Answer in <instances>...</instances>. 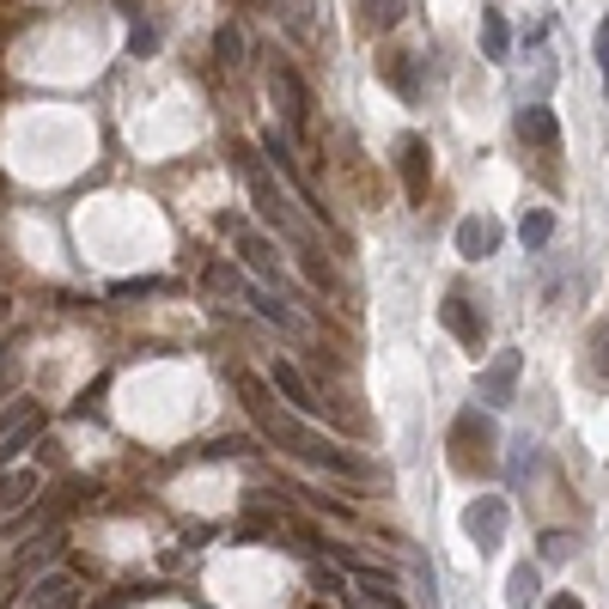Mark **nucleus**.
<instances>
[{"label":"nucleus","instance_id":"27","mask_svg":"<svg viewBox=\"0 0 609 609\" xmlns=\"http://www.w3.org/2000/svg\"><path fill=\"white\" fill-rule=\"evenodd\" d=\"M567 555H573V536H567V531H548L543 536V561H567Z\"/></svg>","mask_w":609,"mask_h":609},{"label":"nucleus","instance_id":"5","mask_svg":"<svg viewBox=\"0 0 609 609\" xmlns=\"http://www.w3.org/2000/svg\"><path fill=\"white\" fill-rule=\"evenodd\" d=\"M518 372H524V353H518V348H500L494 360L482 365V378H475V402H487V409H512Z\"/></svg>","mask_w":609,"mask_h":609},{"label":"nucleus","instance_id":"24","mask_svg":"<svg viewBox=\"0 0 609 609\" xmlns=\"http://www.w3.org/2000/svg\"><path fill=\"white\" fill-rule=\"evenodd\" d=\"M30 414H37V402H30V396H13V402H7V409H0V439H7V433H13V426H25Z\"/></svg>","mask_w":609,"mask_h":609},{"label":"nucleus","instance_id":"16","mask_svg":"<svg viewBox=\"0 0 609 609\" xmlns=\"http://www.w3.org/2000/svg\"><path fill=\"white\" fill-rule=\"evenodd\" d=\"M506 604H512V609H536V604H543V573H536L531 561L512 567V579H506Z\"/></svg>","mask_w":609,"mask_h":609},{"label":"nucleus","instance_id":"11","mask_svg":"<svg viewBox=\"0 0 609 609\" xmlns=\"http://www.w3.org/2000/svg\"><path fill=\"white\" fill-rule=\"evenodd\" d=\"M269 384H274V396H281V402H293L299 414H323V402H318V390H311V378H304L293 360H274Z\"/></svg>","mask_w":609,"mask_h":609},{"label":"nucleus","instance_id":"9","mask_svg":"<svg viewBox=\"0 0 609 609\" xmlns=\"http://www.w3.org/2000/svg\"><path fill=\"white\" fill-rule=\"evenodd\" d=\"M439 323H445V330H451V341H463V348H470V353L487 341V318H482V311H475L470 299H463V293H445V304H439Z\"/></svg>","mask_w":609,"mask_h":609},{"label":"nucleus","instance_id":"7","mask_svg":"<svg viewBox=\"0 0 609 609\" xmlns=\"http://www.w3.org/2000/svg\"><path fill=\"white\" fill-rule=\"evenodd\" d=\"M396 171H402V196L426 201V183H433V152H426V135H402V140H396Z\"/></svg>","mask_w":609,"mask_h":609},{"label":"nucleus","instance_id":"23","mask_svg":"<svg viewBox=\"0 0 609 609\" xmlns=\"http://www.w3.org/2000/svg\"><path fill=\"white\" fill-rule=\"evenodd\" d=\"M213 55H220V67H244V30L232 18L213 30Z\"/></svg>","mask_w":609,"mask_h":609},{"label":"nucleus","instance_id":"10","mask_svg":"<svg viewBox=\"0 0 609 609\" xmlns=\"http://www.w3.org/2000/svg\"><path fill=\"white\" fill-rule=\"evenodd\" d=\"M226 232H232V244H238L244 269H257L262 281H269V287L281 293V281H287V274H281V257H274V250H269V244H262L250 226H244V220H226Z\"/></svg>","mask_w":609,"mask_h":609},{"label":"nucleus","instance_id":"4","mask_svg":"<svg viewBox=\"0 0 609 609\" xmlns=\"http://www.w3.org/2000/svg\"><path fill=\"white\" fill-rule=\"evenodd\" d=\"M269 98H274V110H281V122H287V135H304L311 128V86L299 79V67L293 61H274L269 67Z\"/></svg>","mask_w":609,"mask_h":609},{"label":"nucleus","instance_id":"26","mask_svg":"<svg viewBox=\"0 0 609 609\" xmlns=\"http://www.w3.org/2000/svg\"><path fill=\"white\" fill-rule=\"evenodd\" d=\"M287 536H293V543L304 548V555H323V536L311 531V524H304V518H287Z\"/></svg>","mask_w":609,"mask_h":609},{"label":"nucleus","instance_id":"19","mask_svg":"<svg viewBox=\"0 0 609 609\" xmlns=\"http://www.w3.org/2000/svg\"><path fill=\"white\" fill-rule=\"evenodd\" d=\"M360 25L365 30H396L402 25V0H360Z\"/></svg>","mask_w":609,"mask_h":609},{"label":"nucleus","instance_id":"17","mask_svg":"<svg viewBox=\"0 0 609 609\" xmlns=\"http://www.w3.org/2000/svg\"><path fill=\"white\" fill-rule=\"evenodd\" d=\"M37 487H44V482H37V470H7V475H0V512H18Z\"/></svg>","mask_w":609,"mask_h":609},{"label":"nucleus","instance_id":"18","mask_svg":"<svg viewBox=\"0 0 609 609\" xmlns=\"http://www.w3.org/2000/svg\"><path fill=\"white\" fill-rule=\"evenodd\" d=\"M378 74L390 79V86L402 91L409 104H414V98H421V74H414V55H384V61H378Z\"/></svg>","mask_w":609,"mask_h":609},{"label":"nucleus","instance_id":"28","mask_svg":"<svg viewBox=\"0 0 609 609\" xmlns=\"http://www.w3.org/2000/svg\"><path fill=\"white\" fill-rule=\"evenodd\" d=\"M128 44H135V55H152V49H159V25H147V18H140Z\"/></svg>","mask_w":609,"mask_h":609},{"label":"nucleus","instance_id":"12","mask_svg":"<svg viewBox=\"0 0 609 609\" xmlns=\"http://www.w3.org/2000/svg\"><path fill=\"white\" fill-rule=\"evenodd\" d=\"M512 128H518V140H524V147H543V152L561 147V122H555V110H543V104H524L512 116Z\"/></svg>","mask_w":609,"mask_h":609},{"label":"nucleus","instance_id":"2","mask_svg":"<svg viewBox=\"0 0 609 609\" xmlns=\"http://www.w3.org/2000/svg\"><path fill=\"white\" fill-rule=\"evenodd\" d=\"M232 165H238V177L250 183V201H257V213L269 220L274 232H287V238H299L304 244V226L293 220V208H287V196L274 189V177H269V165H262L250 147H232Z\"/></svg>","mask_w":609,"mask_h":609},{"label":"nucleus","instance_id":"14","mask_svg":"<svg viewBox=\"0 0 609 609\" xmlns=\"http://www.w3.org/2000/svg\"><path fill=\"white\" fill-rule=\"evenodd\" d=\"M585 384L609 390V318H597L592 330H585Z\"/></svg>","mask_w":609,"mask_h":609},{"label":"nucleus","instance_id":"25","mask_svg":"<svg viewBox=\"0 0 609 609\" xmlns=\"http://www.w3.org/2000/svg\"><path fill=\"white\" fill-rule=\"evenodd\" d=\"M55 548H61V536H44V543H30V555H18V573H37V567H49V561H55Z\"/></svg>","mask_w":609,"mask_h":609},{"label":"nucleus","instance_id":"20","mask_svg":"<svg viewBox=\"0 0 609 609\" xmlns=\"http://www.w3.org/2000/svg\"><path fill=\"white\" fill-rule=\"evenodd\" d=\"M482 55H487V61H506V55H512V30H506L500 13L482 18Z\"/></svg>","mask_w":609,"mask_h":609},{"label":"nucleus","instance_id":"8","mask_svg":"<svg viewBox=\"0 0 609 609\" xmlns=\"http://www.w3.org/2000/svg\"><path fill=\"white\" fill-rule=\"evenodd\" d=\"M262 152H269V165H274V171H281V177L293 183V196H299L304 208H311V213H318V220H323V213H330V208H318V196H311V183H304V171H299V152H293V140L281 135V128H269V135H262Z\"/></svg>","mask_w":609,"mask_h":609},{"label":"nucleus","instance_id":"1","mask_svg":"<svg viewBox=\"0 0 609 609\" xmlns=\"http://www.w3.org/2000/svg\"><path fill=\"white\" fill-rule=\"evenodd\" d=\"M238 396H244V414L257 421V433L269 445H281L287 457H299V463H318V470H353V457L341 451V445H330L323 433H311L299 409H281V402H274V384L238 372Z\"/></svg>","mask_w":609,"mask_h":609},{"label":"nucleus","instance_id":"29","mask_svg":"<svg viewBox=\"0 0 609 609\" xmlns=\"http://www.w3.org/2000/svg\"><path fill=\"white\" fill-rule=\"evenodd\" d=\"M597 67H604V79H609V13H604V25H597Z\"/></svg>","mask_w":609,"mask_h":609},{"label":"nucleus","instance_id":"21","mask_svg":"<svg viewBox=\"0 0 609 609\" xmlns=\"http://www.w3.org/2000/svg\"><path fill=\"white\" fill-rule=\"evenodd\" d=\"M37 433H44V409H37V414H30L25 426H13V433L0 439V470H7V463H13V457L25 451V445H37Z\"/></svg>","mask_w":609,"mask_h":609},{"label":"nucleus","instance_id":"13","mask_svg":"<svg viewBox=\"0 0 609 609\" xmlns=\"http://www.w3.org/2000/svg\"><path fill=\"white\" fill-rule=\"evenodd\" d=\"M494 250H500V220H487V213H470V220L457 226V257L482 262V257H494Z\"/></svg>","mask_w":609,"mask_h":609},{"label":"nucleus","instance_id":"30","mask_svg":"<svg viewBox=\"0 0 609 609\" xmlns=\"http://www.w3.org/2000/svg\"><path fill=\"white\" fill-rule=\"evenodd\" d=\"M548 609H585V604H579L573 592H561V597H548Z\"/></svg>","mask_w":609,"mask_h":609},{"label":"nucleus","instance_id":"6","mask_svg":"<svg viewBox=\"0 0 609 609\" xmlns=\"http://www.w3.org/2000/svg\"><path fill=\"white\" fill-rule=\"evenodd\" d=\"M506 518H512V506H506L500 494H482V500H470V506H463V536H470L475 548H500Z\"/></svg>","mask_w":609,"mask_h":609},{"label":"nucleus","instance_id":"22","mask_svg":"<svg viewBox=\"0 0 609 609\" xmlns=\"http://www.w3.org/2000/svg\"><path fill=\"white\" fill-rule=\"evenodd\" d=\"M518 238L531 244V250H543V244L555 238V213H548V208H531L524 220H518Z\"/></svg>","mask_w":609,"mask_h":609},{"label":"nucleus","instance_id":"3","mask_svg":"<svg viewBox=\"0 0 609 609\" xmlns=\"http://www.w3.org/2000/svg\"><path fill=\"white\" fill-rule=\"evenodd\" d=\"M451 470L457 475H475V470H494V421L475 409H463L451 421Z\"/></svg>","mask_w":609,"mask_h":609},{"label":"nucleus","instance_id":"15","mask_svg":"<svg viewBox=\"0 0 609 609\" xmlns=\"http://www.w3.org/2000/svg\"><path fill=\"white\" fill-rule=\"evenodd\" d=\"M25 609H74V579H67V573H44L25 592Z\"/></svg>","mask_w":609,"mask_h":609}]
</instances>
